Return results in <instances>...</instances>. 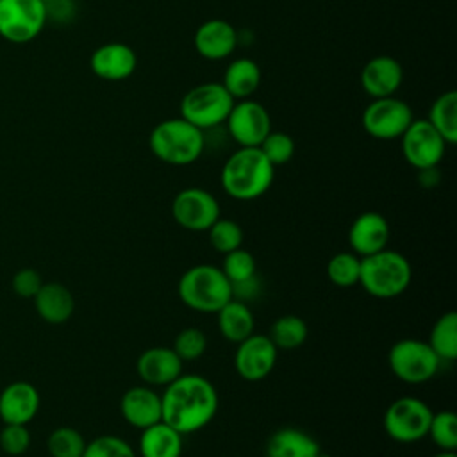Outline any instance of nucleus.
Wrapping results in <instances>:
<instances>
[{"instance_id": "e433bc0d", "label": "nucleus", "mask_w": 457, "mask_h": 457, "mask_svg": "<svg viewBox=\"0 0 457 457\" xmlns=\"http://www.w3.org/2000/svg\"><path fill=\"white\" fill-rule=\"evenodd\" d=\"M259 150L273 166L289 162L295 155V141L289 134L280 130H270V134L259 145Z\"/></svg>"}, {"instance_id": "4c0bfd02", "label": "nucleus", "mask_w": 457, "mask_h": 457, "mask_svg": "<svg viewBox=\"0 0 457 457\" xmlns=\"http://www.w3.org/2000/svg\"><path fill=\"white\" fill-rule=\"evenodd\" d=\"M30 446V432L27 425L4 423L0 430V448L4 453L18 457L23 455Z\"/></svg>"}, {"instance_id": "b1692460", "label": "nucleus", "mask_w": 457, "mask_h": 457, "mask_svg": "<svg viewBox=\"0 0 457 457\" xmlns=\"http://www.w3.org/2000/svg\"><path fill=\"white\" fill-rule=\"evenodd\" d=\"M318 441L305 430L284 427L275 430L266 443V457H316Z\"/></svg>"}, {"instance_id": "79ce46f5", "label": "nucleus", "mask_w": 457, "mask_h": 457, "mask_svg": "<svg viewBox=\"0 0 457 457\" xmlns=\"http://www.w3.org/2000/svg\"><path fill=\"white\" fill-rule=\"evenodd\" d=\"M439 170L437 166H432V168H423V170H418V182L421 184V187H436L439 184Z\"/></svg>"}, {"instance_id": "0eeeda50", "label": "nucleus", "mask_w": 457, "mask_h": 457, "mask_svg": "<svg viewBox=\"0 0 457 457\" xmlns=\"http://www.w3.org/2000/svg\"><path fill=\"white\" fill-rule=\"evenodd\" d=\"M387 362L393 375L411 386L432 380L441 368V359L436 355L430 345L414 337L398 339L389 348Z\"/></svg>"}, {"instance_id": "a878e982", "label": "nucleus", "mask_w": 457, "mask_h": 457, "mask_svg": "<svg viewBox=\"0 0 457 457\" xmlns=\"http://www.w3.org/2000/svg\"><path fill=\"white\" fill-rule=\"evenodd\" d=\"M221 84L234 100L250 98L259 89L261 68L255 61L248 57L234 59L227 66Z\"/></svg>"}, {"instance_id": "6e6552de", "label": "nucleus", "mask_w": 457, "mask_h": 457, "mask_svg": "<svg viewBox=\"0 0 457 457\" xmlns=\"http://www.w3.org/2000/svg\"><path fill=\"white\" fill-rule=\"evenodd\" d=\"M434 411L416 396H402L384 412V430L396 443H418L427 437Z\"/></svg>"}, {"instance_id": "7c9ffc66", "label": "nucleus", "mask_w": 457, "mask_h": 457, "mask_svg": "<svg viewBox=\"0 0 457 457\" xmlns=\"http://www.w3.org/2000/svg\"><path fill=\"white\" fill-rule=\"evenodd\" d=\"M207 237L211 246L220 252L221 255L237 250L243 246V237L245 232L241 228V225L234 220L228 218H218L209 228H207Z\"/></svg>"}, {"instance_id": "37998d69", "label": "nucleus", "mask_w": 457, "mask_h": 457, "mask_svg": "<svg viewBox=\"0 0 457 457\" xmlns=\"http://www.w3.org/2000/svg\"><path fill=\"white\" fill-rule=\"evenodd\" d=\"M432 457H457V455H455V452L441 450V452H437V453H436V455H432Z\"/></svg>"}, {"instance_id": "6ab92c4d", "label": "nucleus", "mask_w": 457, "mask_h": 457, "mask_svg": "<svg viewBox=\"0 0 457 457\" xmlns=\"http://www.w3.org/2000/svg\"><path fill=\"white\" fill-rule=\"evenodd\" d=\"M193 45L200 57L207 61H221L234 54L237 46V32L225 20H207L195 30Z\"/></svg>"}, {"instance_id": "9b49d317", "label": "nucleus", "mask_w": 457, "mask_h": 457, "mask_svg": "<svg viewBox=\"0 0 457 457\" xmlns=\"http://www.w3.org/2000/svg\"><path fill=\"white\" fill-rule=\"evenodd\" d=\"M171 216L179 227L189 232H207V228L221 216V209L211 191L186 187L173 196Z\"/></svg>"}, {"instance_id": "4468645a", "label": "nucleus", "mask_w": 457, "mask_h": 457, "mask_svg": "<svg viewBox=\"0 0 457 457\" xmlns=\"http://www.w3.org/2000/svg\"><path fill=\"white\" fill-rule=\"evenodd\" d=\"M277 357L278 348L273 345L270 336L253 332L237 343L234 352V368L243 380L259 382L273 371Z\"/></svg>"}, {"instance_id": "2eb2a0df", "label": "nucleus", "mask_w": 457, "mask_h": 457, "mask_svg": "<svg viewBox=\"0 0 457 457\" xmlns=\"http://www.w3.org/2000/svg\"><path fill=\"white\" fill-rule=\"evenodd\" d=\"M391 237V227L386 216L375 211L359 214L348 228V245L353 253L366 257L387 248Z\"/></svg>"}, {"instance_id": "393cba45", "label": "nucleus", "mask_w": 457, "mask_h": 457, "mask_svg": "<svg viewBox=\"0 0 457 457\" xmlns=\"http://www.w3.org/2000/svg\"><path fill=\"white\" fill-rule=\"evenodd\" d=\"M218 330L228 343H241L255 332V318L248 303L241 300H228L218 312Z\"/></svg>"}, {"instance_id": "58836bf2", "label": "nucleus", "mask_w": 457, "mask_h": 457, "mask_svg": "<svg viewBox=\"0 0 457 457\" xmlns=\"http://www.w3.org/2000/svg\"><path fill=\"white\" fill-rule=\"evenodd\" d=\"M43 286L41 273L34 268H21L12 277V291L20 298H34L39 287Z\"/></svg>"}, {"instance_id": "a211bd4d", "label": "nucleus", "mask_w": 457, "mask_h": 457, "mask_svg": "<svg viewBox=\"0 0 457 457\" xmlns=\"http://www.w3.org/2000/svg\"><path fill=\"white\" fill-rule=\"evenodd\" d=\"M184 362L171 346H152L139 353L136 361L137 377L152 387H166L182 371Z\"/></svg>"}, {"instance_id": "473e14b6", "label": "nucleus", "mask_w": 457, "mask_h": 457, "mask_svg": "<svg viewBox=\"0 0 457 457\" xmlns=\"http://www.w3.org/2000/svg\"><path fill=\"white\" fill-rule=\"evenodd\" d=\"M439 450L455 452L457 448V416L452 411H439L432 414L428 434Z\"/></svg>"}, {"instance_id": "39448f33", "label": "nucleus", "mask_w": 457, "mask_h": 457, "mask_svg": "<svg viewBox=\"0 0 457 457\" xmlns=\"http://www.w3.org/2000/svg\"><path fill=\"white\" fill-rule=\"evenodd\" d=\"M180 302L191 311L216 314L232 300V284L214 264H195L187 268L177 284Z\"/></svg>"}, {"instance_id": "7ed1b4c3", "label": "nucleus", "mask_w": 457, "mask_h": 457, "mask_svg": "<svg viewBox=\"0 0 457 457\" xmlns=\"http://www.w3.org/2000/svg\"><path fill=\"white\" fill-rule=\"evenodd\" d=\"M148 146L159 161L171 166H187L202 157L205 134L180 116L170 118L152 129Z\"/></svg>"}, {"instance_id": "9d476101", "label": "nucleus", "mask_w": 457, "mask_h": 457, "mask_svg": "<svg viewBox=\"0 0 457 457\" xmlns=\"http://www.w3.org/2000/svg\"><path fill=\"white\" fill-rule=\"evenodd\" d=\"M414 120L409 104L396 96L373 98L362 112V129L382 141L398 139Z\"/></svg>"}, {"instance_id": "72a5a7b5", "label": "nucleus", "mask_w": 457, "mask_h": 457, "mask_svg": "<svg viewBox=\"0 0 457 457\" xmlns=\"http://www.w3.org/2000/svg\"><path fill=\"white\" fill-rule=\"evenodd\" d=\"M221 271L228 278L230 284H237L243 280L252 278L257 275V261L253 253L245 250L243 246L237 250H232L223 255L221 262Z\"/></svg>"}, {"instance_id": "cd10ccee", "label": "nucleus", "mask_w": 457, "mask_h": 457, "mask_svg": "<svg viewBox=\"0 0 457 457\" xmlns=\"http://www.w3.org/2000/svg\"><path fill=\"white\" fill-rule=\"evenodd\" d=\"M427 343L441 362L457 359V314L453 311H448L436 320Z\"/></svg>"}, {"instance_id": "412c9836", "label": "nucleus", "mask_w": 457, "mask_h": 457, "mask_svg": "<svg viewBox=\"0 0 457 457\" xmlns=\"http://www.w3.org/2000/svg\"><path fill=\"white\" fill-rule=\"evenodd\" d=\"M403 68L391 55H377L370 59L361 71V86L371 98L393 96L402 86Z\"/></svg>"}, {"instance_id": "ddd939ff", "label": "nucleus", "mask_w": 457, "mask_h": 457, "mask_svg": "<svg viewBox=\"0 0 457 457\" xmlns=\"http://www.w3.org/2000/svg\"><path fill=\"white\" fill-rule=\"evenodd\" d=\"M400 139L405 161L416 170L437 166L445 157L446 143L427 120H412Z\"/></svg>"}, {"instance_id": "aec40b11", "label": "nucleus", "mask_w": 457, "mask_h": 457, "mask_svg": "<svg viewBox=\"0 0 457 457\" xmlns=\"http://www.w3.org/2000/svg\"><path fill=\"white\" fill-rule=\"evenodd\" d=\"M39 391L27 380H16L0 393V420L4 423L27 425L39 411Z\"/></svg>"}, {"instance_id": "c03bdc74", "label": "nucleus", "mask_w": 457, "mask_h": 457, "mask_svg": "<svg viewBox=\"0 0 457 457\" xmlns=\"http://www.w3.org/2000/svg\"><path fill=\"white\" fill-rule=\"evenodd\" d=\"M316 457H332V455H327V453H321V452H320Z\"/></svg>"}, {"instance_id": "5701e85b", "label": "nucleus", "mask_w": 457, "mask_h": 457, "mask_svg": "<svg viewBox=\"0 0 457 457\" xmlns=\"http://www.w3.org/2000/svg\"><path fill=\"white\" fill-rule=\"evenodd\" d=\"M184 436L162 420L143 428L137 443L141 457H180Z\"/></svg>"}, {"instance_id": "4be33fe9", "label": "nucleus", "mask_w": 457, "mask_h": 457, "mask_svg": "<svg viewBox=\"0 0 457 457\" xmlns=\"http://www.w3.org/2000/svg\"><path fill=\"white\" fill-rule=\"evenodd\" d=\"M32 300L39 318L50 325L66 323L75 311V298L61 282H43Z\"/></svg>"}, {"instance_id": "f8f14e48", "label": "nucleus", "mask_w": 457, "mask_h": 457, "mask_svg": "<svg viewBox=\"0 0 457 457\" xmlns=\"http://www.w3.org/2000/svg\"><path fill=\"white\" fill-rule=\"evenodd\" d=\"M228 136L239 146H259L271 130V118L266 107L255 100H236L227 120Z\"/></svg>"}, {"instance_id": "a19ab883", "label": "nucleus", "mask_w": 457, "mask_h": 457, "mask_svg": "<svg viewBox=\"0 0 457 457\" xmlns=\"http://www.w3.org/2000/svg\"><path fill=\"white\" fill-rule=\"evenodd\" d=\"M261 291H262V287H261V280H259L257 275H253V277L248 278V280L232 284V298L241 300V302H245V303L255 300V298L261 295Z\"/></svg>"}, {"instance_id": "f03ea898", "label": "nucleus", "mask_w": 457, "mask_h": 457, "mask_svg": "<svg viewBox=\"0 0 457 457\" xmlns=\"http://www.w3.org/2000/svg\"><path fill=\"white\" fill-rule=\"evenodd\" d=\"M275 166L264 157L259 146H239L223 162L220 182L223 191L239 202L262 196L273 184Z\"/></svg>"}, {"instance_id": "423d86ee", "label": "nucleus", "mask_w": 457, "mask_h": 457, "mask_svg": "<svg viewBox=\"0 0 457 457\" xmlns=\"http://www.w3.org/2000/svg\"><path fill=\"white\" fill-rule=\"evenodd\" d=\"M234 98L221 82H204L193 86L180 100V118L198 127L200 130L216 129L225 123Z\"/></svg>"}, {"instance_id": "dca6fc26", "label": "nucleus", "mask_w": 457, "mask_h": 457, "mask_svg": "<svg viewBox=\"0 0 457 457\" xmlns=\"http://www.w3.org/2000/svg\"><path fill=\"white\" fill-rule=\"evenodd\" d=\"M137 66L136 52L121 43V41H109L95 48V52L89 57V68L91 71L109 82H118L129 79Z\"/></svg>"}, {"instance_id": "f257e3e1", "label": "nucleus", "mask_w": 457, "mask_h": 457, "mask_svg": "<svg viewBox=\"0 0 457 457\" xmlns=\"http://www.w3.org/2000/svg\"><path fill=\"white\" fill-rule=\"evenodd\" d=\"M162 421L182 436L207 427L220 407L214 384L198 373H180L161 393Z\"/></svg>"}, {"instance_id": "bb28decb", "label": "nucleus", "mask_w": 457, "mask_h": 457, "mask_svg": "<svg viewBox=\"0 0 457 457\" xmlns=\"http://www.w3.org/2000/svg\"><path fill=\"white\" fill-rule=\"evenodd\" d=\"M427 121L437 130L446 145L457 143V93L453 89L441 93L432 102Z\"/></svg>"}, {"instance_id": "c9c22d12", "label": "nucleus", "mask_w": 457, "mask_h": 457, "mask_svg": "<svg viewBox=\"0 0 457 457\" xmlns=\"http://www.w3.org/2000/svg\"><path fill=\"white\" fill-rule=\"evenodd\" d=\"M173 352L180 357L182 362L200 359L207 350V336L196 327L182 328L173 341Z\"/></svg>"}, {"instance_id": "2f4dec72", "label": "nucleus", "mask_w": 457, "mask_h": 457, "mask_svg": "<svg viewBox=\"0 0 457 457\" xmlns=\"http://www.w3.org/2000/svg\"><path fill=\"white\" fill-rule=\"evenodd\" d=\"M46 448L52 457H82L86 448L84 436L71 427H59L50 432Z\"/></svg>"}, {"instance_id": "20e7f679", "label": "nucleus", "mask_w": 457, "mask_h": 457, "mask_svg": "<svg viewBox=\"0 0 457 457\" xmlns=\"http://www.w3.org/2000/svg\"><path fill=\"white\" fill-rule=\"evenodd\" d=\"M412 266L409 259L396 252L384 248L377 253L361 257V287L373 298H396L411 286Z\"/></svg>"}, {"instance_id": "f704fd0d", "label": "nucleus", "mask_w": 457, "mask_h": 457, "mask_svg": "<svg viewBox=\"0 0 457 457\" xmlns=\"http://www.w3.org/2000/svg\"><path fill=\"white\" fill-rule=\"evenodd\" d=\"M82 457H137V453L127 439L104 434L86 443Z\"/></svg>"}, {"instance_id": "c85d7f7f", "label": "nucleus", "mask_w": 457, "mask_h": 457, "mask_svg": "<svg viewBox=\"0 0 457 457\" xmlns=\"http://www.w3.org/2000/svg\"><path fill=\"white\" fill-rule=\"evenodd\" d=\"M268 336L278 350H295L305 343L309 328L303 318L296 314H284L271 323Z\"/></svg>"}, {"instance_id": "f3484780", "label": "nucleus", "mask_w": 457, "mask_h": 457, "mask_svg": "<svg viewBox=\"0 0 457 457\" xmlns=\"http://www.w3.org/2000/svg\"><path fill=\"white\" fill-rule=\"evenodd\" d=\"M120 412L130 427L143 430L162 420L161 393L146 384L132 386L121 395Z\"/></svg>"}, {"instance_id": "ea45409f", "label": "nucleus", "mask_w": 457, "mask_h": 457, "mask_svg": "<svg viewBox=\"0 0 457 457\" xmlns=\"http://www.w3.org/2000/svg\"><path fill=\"white\" fill-rule=\"evenodd\" d=\"M46 9V21L66 23L75 14V2L73 0H43Z\"/></svg>"}, {"instance_id": "c756f323", "label": "nucleus", "mask_w": 457, "mask_h": 457, "mask_svg": "<svg viewBox=\"0 0 457 457\" xmlns=\"http://www.w3.org/2000/svg\"><path fill=\"white\" fill-rule=\"evenodd\" d=\"M361 257L350 252H337L327 262V277L337 287H352L359 284Z\"/></svg>"}, {"instance_id": "1a4fd4ad", "label": "nucleus", "mask_w": 457, "mask_h": 457, "mask_svg": "<svg viewBox=\"0 0 457 457\" xmlns=\"http://www.w3.org/2000/svg\"><path fill=\"white\" fill-rule=\"evenodd\" d=\"M46 25L43 0H0V37L23 45L36 39Z\"/></svg>"}]
</instances>
